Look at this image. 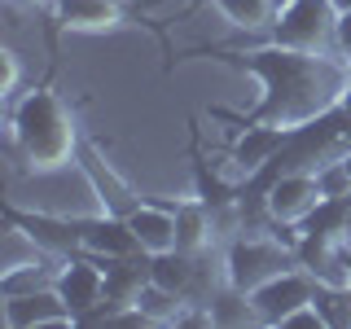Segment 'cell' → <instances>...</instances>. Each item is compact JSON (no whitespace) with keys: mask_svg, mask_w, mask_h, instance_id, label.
<instances>
[{"mask_svg":"<svg viewBox=\"0 0 351 329\" xmlns=\"http://www.w3.org/2000/svg\"><path fill=\"white\" fill-rule=\"evenodd\" d=\"M228 62L255 75L263 97L246 123H277L290 132L316 127L321 119L347 110L351 101V58L343 53H303L285 44H259L246 53H228Z\"/></svg>","mask_w":351,"mask_h":329,"instance_id":"obj_1","label":"cell"},{"mask_svg":"<svg viewBox=\"0 0 351 329\" xmlns=\"http://www.w3.org/2000/svg\"><path fill=\"white\" fill-rule=\"evenodd\" d=\"M9 145L18 149L22 167L31 175H53L80 167V123L75 110L53 88H27L18 101H9Z\"/></svg>","mask_w":351,"mask_h":329,"instance_id":"obj_2","label":"cell"},{"mask_svg":"<svg viewBox=\"0 0 351 329\" xmlns=\"http://www.w3.org/2000/svg\"><path fill=\"white\" fill-rule=\"evenodd\" d=\"M285 268H299L294 259V237H263V233H237L224 246V285L250 294L263 281H272Z\"/></svg>","mask_w":351,"mask_h":329,"instance_id":"obj_3","label":"cell"},{"mask_svg":"<svg viewBox=\"0 0 351 329\" xmlns=\"http://www.w3.org/2000/svg\"><path fill=\"white\" fill-rule=\"evenodd\" d=\"M338 9L329 0H281L268 40L303 53H338Z\"/></svg>","mask_w":351,"mask_h":329,"instance_id":"obj_4","label":"cell"},{"mask_svg":"<svg viewBox=\"0 0 351 329\" xmlns=\"http://www.w3.org/2000/svg\"><path fill=\"white\" fill-rule=\"evenodd\" d=\"M321 202H325L321 180H316V171H303V167H290V171L272 175L268 189H263V215L277 228H299Z\"/></svg>","mask_w":351,"mask_h":329,"instance_id":"obj_5","label":"cell"},{"mask_svg":"<svg viewBox=\"0 0 351 329\" xmlns=\"http://www.w3.org/2000/svg\"><path fill=\"white\" fill-rule=\"evenodd\" d=\"M53 290L66 299V307H71L75 316L97 312V307L106 303V263L93 259V255H62L58 259V277H53Z\"/></svg>","mask_w":351,"mask_h":329,"instance_id":"obj_6","label":"cell"},{"mask_svg":"<svg viewBox=\"0 0 351 329\" xmlns=\"http://www.w3.org/2000/svg\"><path fill=\"white\" fill-rule=\"evenodd\" d=\"M294 136L299 132L290 127H277V123H246L233 136V145H228V162H233V175L241 180H250V175H259L268 162H277L285 149L294 145Z\"/></svg>","mask_w":351,"mask_h":329,"instance_id":"obj_7","label":"cell"},{"mask_svg":"<svg viewBox=\"0 0 351 329\" xmlns=\"http://www.w3.org/2000/svg\"><path fill=\"white\" fill-rule=\"evenodd\" d=\"M9 329H71L80 325V316L66 307V299L53 285H40V290L27 294H5V307H0Z\"/></svg>","mask_w":351,"mask_h":329,"instance_id":"obj_8","label":"cell"},{"mask_svg":"<svg viewBox=\"0 0 351 329\" xmlns=\"http://www.w3.org/2000/svg\"><path fill=\"white\" fill-rule=\"evenodd\" d=\"M316 290H321V285H316V277H312L307 268H285V272H277L272 281H263L259 290H250V303H255V312H259L263 325L277 329L281 316H290L294 307L312 303Z\"/></svg>","mask_w":351,"mask_h":329,"instance_id":"obj_9","label":"cell"},{"mask_svg":"<svg viewBox=\"0 0 351 329\" xmlns=\"http://www.w3.org/2000/svg\"><path fill=\"white\" fill-rule=\"evenodd\" d=\"M49 9L62 31H80V36H101V31L132 27L128 0H53Z\"/></svg>","mask_w":351,"mask_h":329,"instance_id":"obj_10","label":"cell"},{"mask_svg":"<svg viewBox=\"0 0 351 329\" xmlns=\"http://www.w3.org/2000/svg\"><path fill=\"white\" fill-rule=\"evenodd\" d=\"M5 219L18 228L27 241H36L40 250H49V255H75L84 241V219H58V215H31V211H18V206H9Z\"/></svg>","mask_w":351,"mask_h":329,"instance_id":"obj_11","label":"cell"},{"mask_svg":"<svg viewBox=\"0 0 351 329\" xmlns=\"http://www.w3.org/2000/svg\"><path fill=\"white\" fill-rule=\"evenodd\" d=\"M80 250H84V255H93V259H101V263L145 255V250H141V241H136V233H132V224H128L123 215H110V211L84 219V241H80Z\"/></svg>","mask_w":351,"mask_h":329,"instance_id":"obj_12","label":"cell"},{"mask_svg":"<svg viewBox=\"0 0 351 329\" xmlns=\"http://www.w3.org/2000/svg\"><path fill=\"white\" fill-rule=\"evenodd\" d=\"M80 167H84V175H88V184H93V193L101 197V211H110V215H128L132 206L141 202V197L132 193V184H128L114 167H110V162H106L93 145L80 149Z\"/></svg>","mask_w":351,"mask_h":329,"instance_id":"obj_13","label":"cell"},{"mask_svg":"<svg viewBox=\"0 0 351 329\" xmlns=\"http://www.w3.org/2000/svg\"><path fill=\"white\" fill-rule=\"evenodd\" d=\"M215 241H219V224H215L211 206H206L202 197H184V202L176 206V250L202 259Z\"/></svg>","mask_w":351,"mask_h":329,"instance_id":"obj_14","label":"cell"},{"mask_svg":"<svg viewBox=\"0 0 351 329\" xmlns=\"http://www.w3.org/2000/svg\"><path fill=\"white\" fill-rule=\"evenodd\" d=\"M123 219L132 224V233H136L145 255H167V250H176V206L136 202Z\"/></svg>","mask_w":351,"mask_h":329,"instance_id":"obj_15","label":"cell"},{"mask_svg":"<svg viewBox=\"0 0 351 329\" xmlns=\"http://www.w3.org/2000/svg\"><path fill=\"white\" fill-rule=\"evenodd\" d=\"M206 5H215L219 18H224L228 27L246 31V36H268L272 22H277L281 0H206Z\"/></svg>","mask_w":351,"mask_h":329,"instance_id":"obj_16","label":"cell"},{"mask_svg":"<svg viewBox=\"0 0 351 329\" xmlns=\"http://www.w3.org/2000/svg\"><path fill=\"white\" fill-rule=\"evenodd\" d=\"M206 321L211 325H263L255 303H250V294L233 290V285H224L219 294H211V303H206Z\"/></svg>","mask_w":351,"mask_h":329,"instance_id":"obj_17","label":"cell"},{"mask_svg":"<svg viewBox=\"0 0 351 329\" xmlns=\"http://www.w3.org/2000/svg\"><path fill=\"white\" fill-rule=\"evenodd\" d=\"M58 277V263H9L5 277H0V294H27V290H40V285H53Z\"/></svg>","mask_w":351,"mask_h":329,"instance_id":"obj_18","label":"cell"},{"mask_svg":"<svg viewBox=\"0 0 351 329\" xmlns=\"http://www.w3.org/2000/svg\"><path fill=\"white\" fill-rule=\"evenodd\" d=\"M316 180H321V193L325 197H343V202H347V197H351V175H347V167H343V162H321V167H316Z\"/></svg>","mask_w":351,"mask_h":329,"instance_id":"obj_19","label":"cell"},{"mask_svg":"<svg viewBox=\"0 0 351 329\" xmlns=\"http://www.w3.org/2000/svg\"><path fill=\"white\" fill-rule=\"evenodd\" d=\"M18 84H22V58L14 49H0V97L18 101Z\"/></svg>","mask_w":351,"mask_h":329,"instance_id":"obj_20","label":"cell"},{"mask_svg":"<svg viewBox=\"0 0 351 329\" xmlns=\"http://www.w3.org/2000/svg\"><path fill=\"white\" fill-rule=\"evenodd\" d=\"M277 329H329V316L321 312V303H303V307H294L290 316H281V325Z\"/></svg>","mask_w":351,"mask_h":329,"instance_id":"obj_21","label":"cell"},{"mask_svg":"<svg viewBox=\"0 0 351 329\" xmlns=\"http://www.w3.org/2000/svg\"><path fill=\"white\" fill-rule=\"evenodd\" d=\"M334 36H338V53H343V58H351V9H347V14H338Z\"/></svg>","mask_w":351,"mask_h":329,"instance_id":"obj_22","label":"cell"},{"mask_svg":"<svg viewBox=\"0 0 351 329\" xmlns=\"http://www.w3.org/2000/svg\"><path fill=\"white\" fill-rule=\"evenodd\" d=\"M343 237H347V246H351V197H347V211H343Z\"/></svg>","mask_w":351,"mask_h":329,"instance_id":"obj_23","label":"cell"},{"mask_svg":"<svg viewBox=\"0 0 351 329\" xmlns=\"http://www.w3.org/2000/svg\"><path fill=\"white\" fill-rule=\"evenodd\" d=\"M9 5H27V9H44V5H53V0H9Z\"/></svg>","mask_w":351,"mask_h":329,"instance_id":"obj_24","label":"cell"},{"mask_svg":"<svg viewBox=\"0 0 351 329\" xmlns=\"http://www.w3.org/2000/svg\"><path fill=\"white\" fill-rule=\"evenodd\" d=\"M338 162H343V167H347V175H351V149H343V154H338Z\"/></svg>","mask_w":351,"mask_h":329,"instance_id":"obj_25","label":"cell"},{"mask_svg":"<svg viewBox=\"0 0 351 329\" xmlns=\"http://www.w3.org/2000/svg\"><path fill=\"white\" fill-rule=\"evenodd\" d=\"M329 5H334L338 14H347V9H351V0H329Z\"/></svg>","mask_w":351,"mask_h":329,"instance_id":"obj_26","label":"cell"},{"mask_svg":"<svg viewBox=\"0 0 351 329\" xmlns=\"http://www.w3.org/2000/svg\"><path fill=\"white\" fill-rule=\"evenodd\" d=\"M347 285H351V255H347Z\"/></svg>","mask_w":351,"mask_h":329,"instance_id":"obj_27","label":"cell"}]
</instances>
